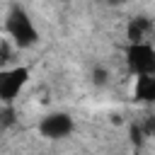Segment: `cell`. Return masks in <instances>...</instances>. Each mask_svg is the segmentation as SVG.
Wrapping results in <instances>:
<instances>
[{"instance_id":"obj_9","label":"cell","mask_w":155,"mask_h":155,"mask_svg":"<svg viewBox=\"0 0 155 155\" xmlns=\"http://www.w3.org/2000/svg\"><path fill=\"white\" fill-rule=\"evenodd\" d=\"M12 121H15V114H12V104H10V107L2 109V128L12 126Z\"/></svg>"},{"instance_id":"obj_1","label":"cell","mask_w":155,"mask_h":155,"mask_svg":"<svg viewBox=\"0 0 155 155\" xmlns=\"http://www.w3.org/2000/svg\"><path fill=\"white\" fill-rule=\"evenodd\" d=\"M5 31L10 34V39L19 46V48H29L39 41V31L34 29L29 15L22 10V7H12L10 15H7V22H5Z\"/></svg>"},{"instance_id":"obj_6","label":"cell","mask_w":155,"mask_h":155,"mask_svg":"<svg viewBox=\"0 0 155 155\" xmlns=\"http://www.w3.org/2000/svg\"><path fill=\"white\" fill-rule=\"evenodd\" d=\"M133 97L138 102H155V75H143V78H136V87H133Z\"/></svg>"},{"instance_id":"obj_4","label":"cell","mask_w":155,"mask_h":155,"mask_svg":"<svg viewBox=\"0 0 155 155\" xmlns=\"http://www.w3.org/2000/svg\"><path fill=\"white\" fill-rule=\"evenodd\" d=\"M70 131H73V119H70L65 111L48 114V116H44L41 124H39V133H41L44 138H51V140L65 138Z\"/></svg>"},{"instance_id":"obj_3","label":"cell","mask_w":155,"mask_h":155,"mask_svg":"<svg viewBox=\"0 0 155 155\" xmlns=\"http://www.w3.org/2000/svg\"><path fill=\"white\" fill-rule=\"evenodd\" d=\"M27 78H29V70H27V68H19V65L0 73V99H2L5 107L12 104V99H15V97L19 94V90L24 87Z\"/></svg>"},{"instance_id":"obj_5","label":"cell","mask_w":155,"mask_h":155,"mask_svg":"<svg viewBox=\"0 0 155 155\" xmlns=\"http://www.w3.org/2000/svg\"><path fill=\"white\" fill-rule=\"evenodd\" d=\"M153 34H155V24L148 17H133L126 24V39H128V44H150Z\"/></svg>"},{"instance_id":"obj_7","label":"cell","mask_w":155,"mask_h":155,"mask_svg":"<svg viewBox=\"0 0 155 155\" xmlns=\"http://www.w3.org/2000/svg\"><path fill=\"white\" fill-rule=\"evenodd\" d=\"M131 140H133L136 145H140V143L145 140V133H143L140 124H133V126H131Z\"/></svg>"},{"instance_id":"obj_10","label":"cell","mask_w":155,"mask_h":155,"mask_svg":"<svg viewBox=\"0 0 155 155\" xmlns=\"http://www.w3.org/2000/svg\"><path fill=\"white\" fill-rule=\"evenodd\" d=\"M94 82H97V85H104V82H107V70H104V68H97V70H94Z\"/></svg>"},{"instance_id":"obj_2","label":"cell","mask_w":155,"mask_h":155,"mask_svg":"<svg viewBox=\"0 0 155 155\" xmlns=\"http://www.w3.org/2000/svg\"><path fill=\"white\" fill-rule=\"evenodd\" d=\"M126 65L136 78L155 75V48H153V44H128Z\"/></svg>"},{"instance_id":"obj_8","label":"cell","mask_w":155,"mask_h":155,"mask_svg":"<svg viewBox=\"0 0 155 155\" xmlns=\"http://www.w3.org/2000/svg\"><path fill=\"white\" fill-rule=\"evenodd\" d=\"M10 61V39H2L0 41V63H7Z\"/></svg>"}]
</instances>
